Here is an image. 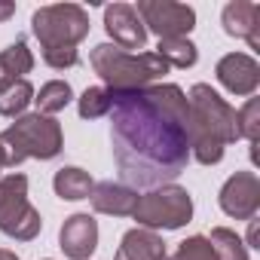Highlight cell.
Returning a JSON list of instances; mask_svg holds the SVG:
<instances>
[{
	"label": "cell",
	"instance_id": "obj_1",
	"mask_svg": "<svg viewBox=\"0 0 260 260\" xmlns=\"http://www.w3.org/2000/svg\"><path fill=\"white\" fill-rule=\"evenodd\" d=\"M110 147L119 184L153 190L175 184L190 162V107L175 83L110 92Z\"/></svg>",
	"mask_w": 260,
	"mask_h": 260
},
{
	"label": "cell",
	"instance_id": "obj_2",
	"mask_svg": "<svg viewBox=\"0 0 260 260\" xmlns=\"http://www.w3.org/2000/svg\"><path fill=\"white\" fill-rule=\"evenodd\" d=\"M190 107V156L199 166H217L223 147L239 141L236 107L226 104L208 83H196L187 95Z\"/></svg>",
	"mask_w": 260,
	"mask_h": 260
},
{
	"label": "cell",
	"instance_id": "obj_3",
	"mask_svg": "<svg viewBox=\"0 0 260 260\" xmlns=\"http://www.w3.org/2000/svg\"><path fill=\"white\" fill-rule=\"evenodd\" d=\"M31 34L40 40L43 61L55 71H68L80 61L77 43L89 37V13L80 4L40 7L31 16Z\"/></svg>",
	"mask_w": 260,
	"mask_h": 260
},
{
	"label": "cell",
	"instance_id": "obj_4",
	"mask_svg": "<svg viewBox=\"0 0 260 260\" xmlns=\"http://www.w3.org/2000/svg\"><path fill=\"white\" fill-rule=\"evenodd\" d=\"M89 64L104 80V89L110 92L153 86V80L169 74V64L156 52H125L113 43H98L89 52Z\"/></svg>",
	"mask_w": 260,
	"mask_h": 260
},
{
	"label": "cell",
	"instance_id": "obj_5",
	"mask_svg": "<svg viewBox=\"0 0 260 260\" xmlns=\"http://www.w3.org/2000/svg\"><path fill=\"white\" fill-rule=\"evenodd\" d=\"M0 144L7 147V166L16 169L25 159H55L64 147V132L55 116L22 113L0 132Z\"/></svg>",
	"mask_w": 260,
	"mask_h": 260
},
{
	"label": "cell",
	"instance_id": "obj_6",
	"mask_svg": "<svg viewBox=\"0 0 260 260\" xmlns=\"http://www.w3.org/2000/svg\"><path fill=\"white\" fill-rule=\"evenodd\" d=\"M138 226L144 230H181L193 217V196L181 184H162L138 196V205L132 211Z\"/></svg>",
	"mask_w": 260,
	"mask_h": 260
},
{
	"label": "cell",
	"instance_id": "obj_7",
	"mask_svg": "<svg viewBox=\"0 0 260 260\" xmlns=\"http://www.w3.org/2000/svg\"><path fill=\"white\" fill-rule=\"evenodd\" d=\"M43 230L40 211L28 202V178L22 172H10L0 178V233L16 239V242H31Z\"/></svg>",
	"mask_w": 260,
	"mask_h": 260
},
{
	"label": "cell",
	"instance_id": "obj_8",
	"mask_svg": "<svg viewBox=\"0 0 260 260\" xmlns=\"http://www.w3.org/2000/svg\"><path fill=\"white\" fill-rule=\"evenodd\" d=\"M138 19L144 22L147 31H153L159 40L172 37H187L196 28V13L187 4H175V0H138L135 7Z\"/></svg>",
	"mask_w": 260,
	"mask_h": 260
},
{
	"label": "cell",
	"instance_id": "obj_9",
	"mask_svg": "<svg viewBox=\"0 0 260 260\" xmlns=\"http://www.w3.org/2000/svg\"><path fill=\"white\" fill-rule=\"evenodd\" d=\"M223 214H230L233 220H254L257 208H260V178L254 172H236L226 178V184L220 187L217 196Z\"/></svg>",
	"mask_w": 260,
	"mask_h": 260
},
{
	"label": "cell",
	"instance_id": "obj_10",
	"mask_svg": "<svg viewBox=\"0 0 260 260\" xmlns=\"http://www.w3.org/2000/svg\"><path fill=\"white\" fill-rule=\"evenodd\" d=\"M104 31L113 40V46H119L125 52L128 49H144V43H147V28L138 19L135 7H128V4L104 7Z\"/></svg>",
	"mask_w": 260,
	"mask_h": 260
},
{
	"label": "cell",
	"instance_id": "obj_11",
	"mask_svg": "<svg viewBox=\"0 0 260 260\" xmlns=\"http://www.w3.org/2000/svg\"><path fill=\"white\" fill-rule=\"evenodd\" d=\"M217 74V83L233 92V95H242V98H251L260 86V64L248 55V52H230L217 61L214 68Z\"/></svg>",
	"mask_w": 260,
	"mask_h": 260
},
{
	"label": "cell",
	"instance_id": "obj_12",
	"mask_svg": "<svg viewBox=\"0 0 260 260\" xmlns=\"http://www.w3.org/2000/svg\"><path fill=\"white\" fill-rule=\"evenodd\" d=\"M58 248L71 260H89L98 248V220L92 214H71L58 230Z\"/></svg>",
	"mask_w": 260,
	"mask_h": 260
},
{
	"label": "cell",
	"instance_id": "obj_13",
	"mask_svg": "<svg viewBox=\"0 0 260 260\" xmlns=\"http://www.w3.org/2000/svg\"><path fill=\"white\" fill-rule=\"evenodd\" d=\"M223 31L230 37L248 40L251 49H260V7L251 4V0H233V4L223 7L220 13Z\"/></svg>",
	"mask_w": 260,
	"mask_h": 260
},
{
	"label": "cell",
	"instance_id": "obj_14",
	"mask_svg": "<svg viewBox=\"0 0 260 260\" xmlns=\"http://www.w3.org/2000/svg\"><path fill=\"white\" fill-rule=\"evenodd\" d=\"M89 202L98 214H110V217H132L135 205H138V190L116 184V181H101L92 187Z\"/></svg>",
	"mask_w": 260,
	"mask_h": 260
},
{
	"label": "cell",
	"instance_id": "obj_15",
	"mask_svg": "<svg viewBox=\"0 0 260 260\" xmlns=\"http://www.w3.org/2000/svg\"><path fill=\"white\" fill-rule=\"evenodd\" d=\"M166 254L169 251H166V242H162L159 233L135 226L119 239V248H116L113 260H166Z\"/></svg>",
	"mask_w": 260,
	"mask_h": 260
},
{
	"label": "cell",
	"instance_id": "obj_16",
	"mask_svg": "<svg viewBox=\"0 0 260 260\" xmlns=\"http://www.w3.org/2000/svg\"><path fill=\"white\" fill-rule=\"evenodd\" d=\"M52 187H55V196H58V199H64V202H80V199H89L95 181H92L89 172H83V169H77V166H64V169L55 172Z\"/></svg>",
	"mask_w": 260,
	"mask_h": 260
},
{
	"label": "cell",
	"instance_id": "obj_17",
	"mask_svg": "<svg viewBox=\"0 0 260 260\" xmlns=\"http://www.w3.org/2000/svg\"><path fill=\"white\" fill-rule=\"evenodd\" d=\"M71 101H74V89H71V83H64V80H49V83L40 86V92H34L37 113H43V116L61 113Z\"/></svg>",
	"mask_w": 260,
	"mask_h": 260
},
{
	"label": "cell",
	"instance_id": "obj_18",
	"mask_svg": "<svg viewBox=\"0 0 260 260\" xmlns=\"http://www.w3.org/2000/svg\"><path fill=\"white\" fill-rule=\"evenodd\" d=\"M156 55H159L169 68H181V71H187V68H193V64L199 61V49H196V43H193V40H187V37L159 40Z\"/></svg>",
	"mask_w": 260,
	"mask_h": 260
},
{
	"label": "cell",
	"instance_id": "obj_19",
	"mask_svg": "<svg viewBox=\"0 0 260 260\" xmlns=\"http://www.w3.org/2000/svg\"><path fill=\"white\" fill-rule=\"evenodd\" d=\"M34 101V86L28 80H13L0 89V116H22Z\"/></svg>",
	"mask_w": 260,
	"mask_h": 260
},
{
	"label": "cell",
	"instance_id": "obj_20",
	"mask_svg": "<svg viewBox=\"0 0 260 260\" xmlns=\"http://www.w3.org/2000/svg\"><path fill=\"white\" fill-rule=\"evenodd\" d=\"M0 61H4V68H7V74L13 80H25V74L34 71V52L28 49L25 37H16V43H10L4 52H0Z\"/></svg>",
	"mask_w": 260,
	"mask_h": 260
},
{
	"label": "cell",
	"instance_id": "obj_21",
	"mask_svg": "<svg viewBox=\"0 0 260 260\" xmlns=\"http://www.w3.org/2000/svg\"><path fill=\"white\" fill-rule=\"evenodd\" d=\"M217 260H248V245L242 242V236L236 230H226V226H214L211 236H208Z\"/></svg>",
	"mask_w": 260,
	"mask_h": 260
},
{
	"label": "cell",
	"instance_id": "obj_22",
	"mask_svg": "<svg viewBox=\"0 0 260 260\" xmlns=\"http://www.w3.org/2000/svg\"><path fill=\"white\" fill-rule=\"evenodd\" d=\"M110 89H104V86H89L80 98H77V110H80V116L83 119H98V116H104V113H110Z\"/></svg>",
	"mask_w": 260,
	"mask_h": 260
},
{
	"label": "cell",
	"instance_id": "obj_23",
	"mask_svg": "<svg viewBox=\"0 0 260 260\" xmlns=\"http://www.w3.org/2000/svg\"><path fill=\"white\" fill-rule=\"evenodd\" d=\"M166 260H217L208 236H190L178 245L175 254H166Z\"/></svg>",
	"mask_w": 260,
	"mask_h": 260
},
{
	"label": "cell",
	"instance_id": "obj_24",
	"mask_svg": "<svg viewBox=\"0 0 260 260\" xmlns=\"http://www.w3.org/2000/svg\"><path fill=\"white\" fill-rule=\"evenodd\" d=\"M257 113H260V104L257 98H248V104L242 110H236V128H239V138H245L251 147L257 144Z\"/></svg>",
	"mask_w": 260,
	"mask_h": 260
},
{
	"label": "cell",
	"instance_id": "obj_25",
	"mask_svg": "<svg viewBox=\"0 0 260 260\" xmlns=\"http://www.w3.org/2000/svg\"><path fill=\"white\" fill-rule=\"evenodd\" d=\"M10 16H16V4H0V22H7Z\"/></svg>",
	"mask_w": 260,
	"mask_h": 260
},
{
	"label": "cell",
	"instance_id": "obj_26",
	"mask_svg": "<svg viewBox=\"0 0 260 260\" xmlns=\"http://www.w3.org/2000/svg\"><path fill=\"white\" fill-rule=\"evenodd\" d=\"M251 223V230H248V248H254V242H257V220H248Z\"/></svg>",
	"mask_w": 260,
	"mask_h": 260
},
{
	"label": "cell",
	"instance_id": "obj_27",
	"mask_svg": "<svg viewBox=\"0 0 260 260\" xmlns=\"http://www.w3.org/2000/svg\"><path fill=\"white\" fill-rule=\"evenodd\" d=\"M7 83H13V77L7 74V68H4V61H0V89H4Z\"/></svg>",
	"mask_w": 260,
	"mask_h": 260
},
{
	"label": "cell",
	"instance_id": "obj_28",
	"mask_svg": "<svg viewBox=\"0 0 260 260\" xmlns=\"http://www.w3.org/2000/svg\"><path fill=\"white\" fill-rule=\"evenodd\" d=\"M0 260H19L16 251H7V248H0Z\"/></svg>",
	"mask_w": 260,
	"mask_h": 260
},
{
	"label": "cell",
	"instance_id": "obj_29",
	"mask_svg": "<svg viewBox=\"0 0 260 260\" xmlns=\"http://www.w3.org/2000/svg\"><path fill=\"white\" fill-rule=\"evenodd\" d=\"M4 166H7V147L0 144V169H4Z\"/></svg>",
	"mask_w": 260,
	"mask_h": 260
},
{
	"label": "cell",
	"instance_id": "obj_30",
	"mask_svg": "<svg viewBox=\"0 0 260 260\" xmlns=\"http://www.w3.org/2000/svg\"><path fill=\"white\" fill-rule=\"evenodd\" d=\"M43 260H52V257H43Z\"/></svg>",
	"mask_w": 260,
	"mask_h": 260
}]
</instances>
